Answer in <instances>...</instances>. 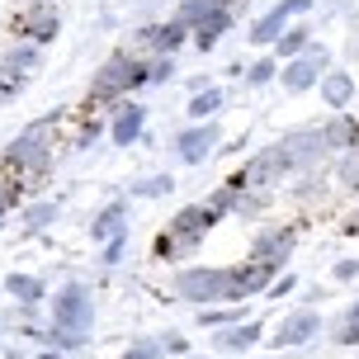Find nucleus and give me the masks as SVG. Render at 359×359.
Masks as SVG:
<instances>
[{"label": "nucleus", "mask_w": 359, "mask_h": 359, "mask_svg": "<svg viewBox=\"0 0 359 359\" xmlns=\"http://www.w3.org/2000/svg\"><path fill=\"white\" fill-rule=\"evenodd\" d=\"M217 208L213 203H189V208H180L175 213V222L165 227V236H161V246H156V255L161 260H170V255H189V251H198V241H203V232L217 222Z\"/></svg>", "instance_id": "1"}, {"label": "nucleus", "mask_w": 359, "mask_h": 359, "mask_svg": "<svg viewBox=\"0 0 359 359\" xmlns=\"http://www.w3.org/2000/svg\"><path fill=\"white\" fill-rule=\"evenodd\" d=\"M151 81V67H147L142 57H109L100 76H95V100H118V95H133L137 86Z\"/></svg>", "instance_id": "2"}, {"label": "nucleus", "mask_w": 359, "mask_h": 359, "mask_svg": "<svg viewBox=\"0 0 359 359\" xmlns=\"http://www.w3.org/2000/svg\"><path fill=\"white\" fill-rule=\"evenodd\" d=\"M227 284H232V265H208V269H184L175 279V293L189 303H227Z\"/></svg>", "instance_id": "3"}, {"label": "nucleus", "mask_w": 359, "mask_h": 359, "mask_svg": "<svg viewBox=\"0 0 359 359\" xmlns=\"http://www.w3.org/2000/svg\"><path fill=\"white\" fill-rule=\"evenodd\" d=\"M288 170H298V161L288 156V147H265L260 156H251V165L236 175V184H246V189H269V184H279Z\"/></svg>", "instance_id": "4"}, {"label": "nucleus", "mask_w": 359, "mask_h": 359, "mask_svg": "<svg viewBox=\"0 0 359 359\" xmlns=\"http://www.w3.org/2000/svg\"><path fill=\"white\" fill-rule=\"evenodd\" d=\"M326 72H331V67H326V53L307 43V53H303V57L284 62V72H279V86H284L288 95H307V90L322 86V76H326Z\"/></svg>", "instance_id": "5"}, {"label": "nucleus", "mask_w": 359, "mask_h": 359, "mask_svg": "<svg viewBox=\"0 0 359 359\" xmlns=\"http://www.w3.org/2000/svg\"><path fill=\"white\" fill-rule=\"evenodd\" d=\"M53 317L62 331H86L95 322V303H90L86 284H62V293L53 298Z\"/></svg>", "instance_id": "6"}, {"label": "nucleus", "mask_w": 359, "mask_h": 359, "mask_svg": "<svg viewBox=\"0 0 359 359\" xmlns=\"http://www.w3.org/2000/svg\"><path fill=\"white\" fill-rule=\"evenodd\" d=\"M293 241H298L293 227H269V232H260V241L251 246V260L279 274V269L288 265V255H293Z\"/></svg>", "instance_id": "7"}, {"label": "nucleus", "mask_w": 359, "mask_h": 359, "mask_svg": "<svg viewBox=\"0 0 359 359\" xmlns=\"http://www.w3.org/2000/svg\"><path fill=\"white\" fill-rule=\"evenodd\" d=\"M5 161L19 165V170H48V133L43 128H29L24 137H15V142L5 147Z\"/></svg>", "instance_id": "8"}, {"label": "nucleus", "mask_w": 359, "mask_h": 359, "mask_svg": "<svg viewBox=\"0 0 359 359\" xmlns=\"http://www.w3.org/2000/svg\"><path fill=\"white\" fill-rule=\"evenodd\" d=\"M184 38H189V24L165 19V24H147V29H137V48H147L151 57H175Z\"/></svg>", "instance_id": "9"}, {"label": "nucleus", "mask_w": 359, "mask_h": 359, "mask_svg": "<svg viewBox=\"0 0 359 359\" xmlns=\"http://www.w3.org/2000/svg\"><path fill=\"white\" fill-rule=\"evenodd\" d=\"M217 133H222L217 123H208V118H198L194 128H184V133L175 137V156H180L184 165H198L203 156H213V147H217Z\"/></svg>", "instance_id": "10"}, {"label": "nucleus", "mask_w": 359, "mask_h": 359, "mask_svg": "<svg viewBox=\"0 0 359 359\" xmlns=\"http://www.w3.org/2000/svg\"><path fill=\"white\" fill-rule=\"evenodd\" d=\"M279 274L265 265H255V260H246V265H232V284H227V303H246V298H255V293H265V284H274Z\"/></svg>", "instance_id": "11"}, {"label": "nucleus", "mask_w": 359, "mask_h": 359, "mask_svg": "<svg viewBox=\"0 0 359 359\" xmlns=\"http://www.w3.org/2000/svg\"><path fill=\"white\" fill-rule=\"evenodd\" d=\"M147 123V109L142 104H118V114H114V123H109V137L118 147H133L137 142V133H142Z\"/></svg>", "instance_id": "12"}, {"label": "nucleus", "mask_w": 359, "mask_h": 359, "mask_svg": "<svg viewBox=\"0 0 359 359\" xmlns=\"http://www.w3.org/2000/svg\"><path fill=\"white\" fill-rule=\"evenodd\" d=\"M317 326H322V317H317V312H293V317L274 331V345H303V341H312V336H317Z\"/></svg>", "instance_id": "13"}, {"label": "nucleus", "mask_w": 359, "mask_h": 359, "mask_svg": "<svg viewBox=\"0 0 359 359\" xmlns=\"http://www.w3.org/2000/svg\"><path fill=\"white\" fill-rule=\"evenodd\" d=\"M317 90H322V100L331 109H345L350 100H355V76H350V72H326Z\"/></svg>", "instance_id": "14"}, {"label": "nucleus", "mask_w": 359, "mask_h": 359, "mask_svg": "<svg viewBox=\"0 0 359 359\" xmlns=\"http://www.w3.org/2000/svg\"><path fill=\"white\" fill-rule=\"evenodd\" d=\"M19 34H29V38H38V43H48V38L57 34V10H48V5L29 10V15L19 19Z\"/></svg>", "instance_id": "15"}, {"label": "nucleus", "mask_w": 359, "mask_h": 359, "mask_svg": "<svg viewBox=\"0 0 359 359\" xmlns=\"http://www.w3.org/2000/svg\"><path fill=\"white\" fill-rule=\"evenodd\" d=\"M227 29H232V10L222 5V10H213V15H208V19H203V24L194 29V43L203 48V53H208V48H213V43L227 34Z\"/></svg>", "instance_id": "16"}, {"label": "nucleus", "mask_w": 359, "mask_h": 359, "mask_svg": "<svg viewBox=\"0 0 359 359\" xmlns=\"http://www.w3.org/2000/svg\"><path fill=\"white\" fill-rule=\"evenodd\" d=\"M213 10H222V0H180L175 19H180V24H189V29H198V24L213 15Z\"/></svg>", "instance_id": "17"}, {"label": "nucleus", "mask_w": 359, "mask_h": 359, "mask_svg": "<svg viewBox=\"0 0 359 359\" xmlns=\"http://www.w3.org/2000/svg\"><path fill=\"white\" fill-rule=\"evenodd\" d=\"M123 217H128V208H123V203H109L104 213L95 217V236H100V241L118 236V232H123Z\"/></svg>", "instance_id": "18"}, {"label": "nucleus", "mask_w": 359, "mask_h": 359, "mask_svg": "<svg viewBox=\"0 0 359 359\" xmlns=\"http://www.w3.org/2000/svg\"><path fill=\"white\" fill-rule=\"evenodd\" d=\"M284 29H288V19H279L274 10H269L260 24H251V43H255V48H265V43H279V34H284Z\"/></svg>", "instance_id": "19"}, {"label": "nucleus", "mask_w": 359, "mask_h": 359, "mask_svg": "<svg viewBox=\"0 0 359 359\" xmlns=\"http://www.w3.org/2000/svg\"><path fill=\"white\" fill-rule=\"evenodd\" d=\"M274 53L284 57V62L303 57L307 53V29H284V34H279V43H274Z\"/></svg>", "instance_id": "20"}, {"label": "nucleus", "mask_w": 359, "mask_h": 359, "mask_svg": "<svg viewBox=\"0 0 359 359\" xmlns=\"http://www.w3.org/2000/svg\"><path fill=\"white\" fill-rule=\"evenodd\" d=\"M222 100H227V95H222V90H198L194 100H189V114H194V118H213L217 109H222Z\"/></svg>", "instance_id": "21"}, {"label": "nucleus", "mask_w": 359, "mask_h": 359, "mask_svg": "<svg viewBox=\"0 0 359 359\" xmlns=\"http://www.w3.org/2000/svg\"><path fill=\"white\" fill-rule=\"evenodd\" d=\"M255 341H260V326H255V322L236 326V331H227V336H217L222 350H246V345H255Z\"/></svg>", "instance_id": "22"}, {"label": "nucleus", "mask_w": 359, "mask_h": 359, "mask_svg": "<svg viewBox=\"0 0 359 359\" xmlns=\"http://www.w3.org/2000/svg\"><path fill=\"white\" fill-rule=\"evenodd\" d=\"M227 322H241V303H232V307H208V312H198V326H227Z\"/></svg>", "instance_id": "23"}, {"label": "nucleus", "mask_w": 359, "mask_h": 359, "mask_svg": "<svg viewBox=\"0 0 359 359\" xmlns=\"http://www.w3.org/2000/svg\"><path fill=\"white\" fill-rule=\"evenodd\" d=\"M10 293H15L19 303H38V298H43V284L29 279V274H10Z\"/></svg>", "instance_id": "24"}, {"label": "nucleus", "mask_w": 359, "mask_h": 359, "mask_svg": "<svg viewBox=\"0 0 359 359\" xmlns=\"http://www.w3.org/2000/svg\"><path fill=\"white\" fill-rule=\"evenodd\" d=\"M274 76H279L274 57H260V62H251V67H246V81H251V86H269Z\"/></svg>", "instance_id": "25"}, {"label": "nucleus", "mask_w": 359, "mask_h": 359, "mask_svg": "<svg viewBox=\"0 0 359 359\" xmlns=\"http://www.w3.org/2000/svg\"><path fill=\"white\" fill-rule=\"evenodd\" d=\"M341 180H345V189L359 194V147H350V151L341 156Z\"/></svg>", "instance_id": "26"}, {"label": "nucleus", "mask_w": 359, "mask_h": 359, "mask_svg": "<svg viewBox=\"0 0 359 359\" xmlns=\"http://www.w3.org/2000/svg\"><path fill=\"white\" fill-rule=\"evenodd\" d=\"M170 184H175V175H156V180H142V184H137V194H142V198H156V194H165Z\"/></svg>", "instance_id": "27"}, {"label": "nucleus", "mask_w": 359, "mask_h": 359, "mask_svg": "<svg viewBox=\"0 0 359 359\" xmlns=\"http://www.w3.org/2000/svg\"><path fill=\"white\" fill-rule=\"evenodd\" d=\"M336 336H341L345 345H355V341H359V303L350 307V312H345V326H341V331H336Z\"/></svg>", "instance_id": "28"}, {"label": "nucleus", "mask_w": 359, "mask_h": 359, "mask_svg": "<svg viewBox=\"0 0 359 359\" xmlns=\"http://www.w3.org/2000/svg\"><path fill=\"white\" fill-rule=\"evenodd\" d=\"M307 10H312V0H279V5H274L279 19H298V15H307Z\"/></svg>", "instance_id": "29"}, {"label": "nucleus", "mask_w": 359, "mask_h": 359, "mask_svg": "<svg viewBox=\"0 0 359 359\" xmlns=\"http://www.w3.org/2000/svg\"><path fill=\"white\" fill-rule=\"evenodd\" d=\"M123 246H128V241H123V232H118V236H109V241H104V265H114V260L123 255Z\"/></svg>", "instance_id": "30"}, {"label": "nucleus", "mask_w": 359, "mask_h": 359, "mask_svg": "<svg viewBox=\"0 0 359 359\" xmlns=\"http://www.w3.org/2000/svg\"><path fill=\"white\" fill-rule=\"evenodd\" d=\"M48 222H53V208H34L24 227H29V232H38V227H48Z\"/></svg>", "instance_id": "31"}, {"label": "nucleus", "mask_w": 359, "mask_h": 359, "mask_svg": "<svg viewBox=\"0 0 359 359\" xmlns=\"http://www.w3.org/2000/svg\"><path fill=\"white\" fill-rule=\"evenodd\" d=\"M293 284H298V279H293V274H279V279H274V288H269V293H274V298H284V293H293Z\"/></svg>", "instance_id": "32"}, {"label": "nucleus", "mask_w": 359, "mask_h": 359, "mask_svg": "<svg viewBox=\"0 0 359 359\" xmlns=\"http://www.w3.org/2000/svg\"><path fill=\"white\" fill-rule=\"evenodd\" d=\"M336 279H359V260H341L336 265Z\"/></svg>", "instance_id": "33"}, {"label": "nucleus", "mask_w": 359, "mask_h": 359, "mask_svg": "<svg viewBox=\"0 0 359 359\" xmlns=\"http://www.w3.org/2000/svg\"><path fill=\"white\" fill-rule=\"evenodd\" d=\"M123 359H156V350H151V345H137V350H128Z\"/></svg>", "instance_id": "34"}, {"label": "nucleus", "mask_w": 359, "mask_h": 359, "mask_svg": "<svg viewBox=\"0 0 359 359\" xmlns=\"http://www.w3.org/2000/svg\"><path fill=\"white\" fill-rule=\"evenodd\" d=\"M10 203H15V189H10V184H0V213H5Z\"/></svg>", "instance_id": "35"}, {"label": "nucleus", "mask_w": 359, "mask_h": 359, "mask_svg": "<svg viewBox=\"0 0 359 359\" xmlns=\"http://www.w3.org/2000/svg\"><path fill=\"white\" fill-rule=\"evenodd\" d=\"M345 227H350V232H359V213H355V217H350V222H345Z\"/></svg>", "instance_id": "36"}, {"label": "nucleus", "mask_w": 359, "mask_h": 359, "mask_svg": "<svg viewBox=\"0 0 359 359\" xmlns=\"http://www.w3.org/2000/svg\"><path fill=\"white\" fill-rule=\"evenodd\" d=\"M43 359H57V355H43Z\"/></svg>", "instance_id": "37"}]
</instances>
